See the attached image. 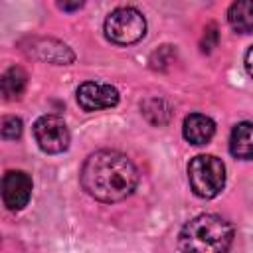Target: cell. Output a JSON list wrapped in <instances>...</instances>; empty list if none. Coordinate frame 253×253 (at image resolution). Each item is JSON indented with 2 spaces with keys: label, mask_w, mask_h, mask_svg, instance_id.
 I'll list each match as a JSON object with an SVG mask.
<instances>
[{
  "label": "cell",
  "mask_w": 253,
  "mask_h": 253,
  "mask_svg": "<svg viewBox=\"0 0 253 253\" xmlns=\"http://www.w3.org/2000/svg\"><path fill=\"white\" fill-rule=\"evenodd\" d=\"M83 190L99 202H121L138 184L136 166L117 150H97L81 166Z\"/></svg>",
  "instance_id": "1"
},
{
  "label": "cell",
  "mask_w": 253,
  "mask_h": 253,
  "mask_svg": "<svg viewBox=\"0 0 253 253\" xmlns=\"http://www.w3.org/2000/svg\"><path fill=\"white\" fill-rule=\"evenodd\" d=\"M233 233V225L227 219L215 213H202L182 227L178 247L196 253H221L229 249Z\"/></svg>",
  "instance_id": "2"
},
{
  "label": "cell",
  "mask_w": 253,
  "mask_h": 253,
  "mask_svg": "<svg viewBox=\"0 0 253 253\" xmlns=\"http://www.w3.org/2000/svg\"><path fill=\"white\" fill-rule=\"evenodd\" d=\"M188 180L196 196L211 200L225 186V164L213 154H198L188 164Z\"/></svg>",
  "instance_id": "3"
},
{
  "label": "cell",
  "mask_w": 253,
  "mask_h": 253,
  "mask_svg": "<svg viewBox=\"0 0 253 253\" xmlns=\"http://www.w3.org/2000/svg\"><path fill=\"white\" fill-rule=\"evenodd\" d=\"M146 20L136 8H117L105 20V36L117 45H130L144 38Z\"/></svg>",
  "instance_id": "4"
},
{
  "label": "cell",
  "mask_w": 253,
  "mask_h": 253,
  "mask_svg": "<svg viewBox=\"0 0 253 253\" xmlns=\"http://www.w3.org/2000/svg\"><path fill=\"white\" fill-rule=\"evenodd\" d=\"M34 138L38 146L47 154H59L69 146L67 125L57 115H42L34 123Z\"/></svg>",
  "instance_id": "5"
},
{
  "label": "cell",
  "mask_w": 253,
  "mask_h": 253,
  "mask_svg": "<svg viewBox=\"0 0 253 253\" xmlns=\"http://www.w3.org/2000/svg\"><path fill=\"white\" fill-rule=\"evenodd\" d=\"M77 103L83 111H103L119 103V91L103 81H85L77 89Z\"/></svg>",
  "instance_id": "6"
},
{
  "label": "cell",
  "mask_w": 253,
  "mask_h": 253,
  "mask_svg": "<svg viewBox=\"0 0 253 253\" xmlns=\"http://www.w3.org/2000/svg\"><path fill=\"white\" fill-rule=\"evenodd\" d=\"M32 196V178L22 170H10L2 180V200L4 206L12 211H18L28 206Z\"/></svg>",
  "instance_id": "7"
},
{
  "label": "cell",
  "mask_w": 253,
  "mask_h": 253,
  "mask_svg": "<svg viewBox=\"0 0 253 253\" xmlns=\"http://www.w3.org/2000/svg\"><path fill=\"white\" fill-rule=\"evenodd\" d=\"M30 53L42 61H51V63H59V65H67L73 61V51L57 42V40H51V38H40V40H32L30 43Z\"/></svg>",
  "instance_id": "8"
},
{
  "label": "cell",
  "mask_w": 253,
  "mask_h": 253,
  "mask_svg": "<svg viewBox=\"0 0 253 253\" xmlns=\"http://www.w3.org/2000/svg\"><path fill=\"white\" fill-rule=\"evenodd\" d=\"M182 132H184V138L190 142V144H196V146H202V144H208L213 134H215V123L202 115V113H192L184 119V126H182Z\"/></svg>",
  "instance_id": "9"
},
{
  "label": "cell",
  "mask_w": 253,
  "mask_h": 253,
  "mask_svg": "<svg viewBox=\"0 0 253 253\" xmlns=\"http://www.w3.org/2000/svg\"><path fill=\"white\" fill-rule=\"evenodd\" d=\"M229 152L239 160L253 158V123H237L229 136Z\"/></svg>",
  "instance_id": "10"
},
{
  "label": "cell",
  "mask_w": 253,
  "mask_h": 253,
  "mask_svg": "<svg viewBox=\"0 0 253 253\" xmlns=\"http://www.w3.org/2000/svg\"><path fill=\"white\" fill-rule=\"evenodd\" d=\"M227 22L239 34L253 32V0H233L227 10Z\"/></svg>",
  "instance_id": "11"
},
{
  "label": "cell",
  "mask_w": 253,
  "mask_h": 253,
  "mask_svg": "<svg viewBox=\"0 0 253 253\" xmlns=\"http://www.w3.org/2000/svg\"><path fill=\"white\" fill-rule=\"evenodd\" d=\"M26 83H28V75L22 67L12 65L10 69H6L2 73L0 85H2V95L6 101H16L22 97V93L26 91Z\"/></svg>",
  "instance_id": "12"
},
{
  "label": "cell",
  "mask_w": 253,
  "mask_h": 253,
  "mask_svg": "<svg viewBox=\"0 0 253 253\" xmlns=\"http://www.w3.org/2000/svg\"><path fill=\"white\" fill-rule=\"evenodd\" d=\"M142 113L152 125H166L172 117V109L164 99H148L142 103Z\"/></svg>",
  "instance_id": "13"
},
{
  "label": "cell",
  "mask_w": 253,
  "mask_h": 253,
  "mask_svg": "<svg viewBox=\"0 0 253 253\" xmlns=\"http://www.w3.org/2000/svg\"><path fill=\"white\" fill-rule=\"evenodd\" d=\"M22 119L18 117H4L2 119V126H0V132H2V138L6 140H16L22 136Z\"/></svg>",
  "instance_id": "14"
},
{
  "label": "cell",
  "mask_w": 253,
  "mask_h": 253,
  "mask_svg": "<svg viewBox=\"0 0 253 253\" xmlns=\"http://www.w3.org/2000/svg\"><path fill=\"white\" fill-rule=\"evenodd\" d=\"M85 2H87V0H57V6H59V10H63V12H75V10L83 8Z\"/></svg>",
  "instance_id": "15"
},
{
  "label": "cell",
  "mask_w": 253,
  "mask_h": 253,
  "mask_svg": "<svg viewBox=\"0 0 253 253\" xmlns=\"http://www.w3.org/2000/svg\"><path fill=\"white\" fill-rule=\"evenodd\" d=\"M245 69H247V73L253 77V45L247 49V53H245Z\"/></svg>",
  "instance_id": "16"
}]
</instances>
